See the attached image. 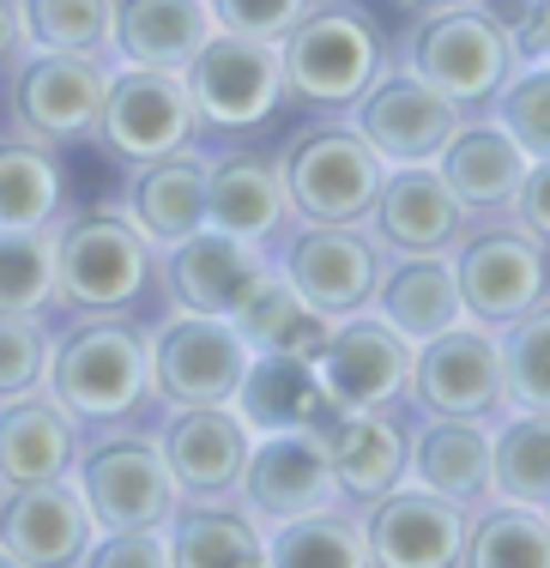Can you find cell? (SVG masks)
<instances>
[{"label": "cell", "instance_id": "1", "mask_svg": "<svg viewBox=\"0 0 550 568\" xmlns=\"http://www.w3.org/2000/svg\"><path fill=\"white\" fill-rule=\"evenodd\" d=\"M43 394L73 417L85 436L157 424L152 387V321L140 315H61L49 345Z\"/></svg>", "mask_w": 550, "mask_h": 568}, {"label": "cell", "instance_id": "2", "mask_svg": "<svg viewBox=\"0 0 550 568\" xmlns=\"http://www.w3.org/2000/svg\"><path fill=\"white\" fill-rule=\"evenodd\" d=\"M394 61V31L364 0H308V12L278 37L285 110L345 115Z\"/></svg>", "mask_w": 550, "mask_h": 568}, {"label": "cell", "instance_id": "3", "mask_svg": "<svg viewBox=\"0 0 550 568\" xmlns=\"http://www.w3.org/2000/svg\"><path fill=\"white\" fill-rule=\"evenodd\" d=\"M61 315H157V248L122 206H73L55 224V321Z\"/></svg>", "mask_w": 550, "mask_h": 568}, {"label": "cell", "instance_id": "4", "mask_svg": "<svg viewBox=\"0 0 550 568\" xmlns=\"http://www.w3.org/2000/svg\"><path fill=\"white\" fill-rule=\"evenodd\" d=\"M273 158L297 224H364L387 182V164L345 115H303Z\"/></svg>", "mask_w": 550, "mask_h": 568}, {"label": "cell", "instance_id": "5", "mask_svg": "<svg viewBox=\"0 0 550 568\" xmlns=\"http://www.w3.org/2000/svg\"><path fill=\"white\" fill-rule=\"evenodd\" d=\"M394 61H406L424 85H436L466 115H490L496 91L520 67V49H515V31H508L502 12L490 0H472V7L411 19V31L394 43Z\"/></svg>", "mask_w": 550, "mask_h": 568}, {"label": "cell", "instance_id": "6", "mask_svg": "<svg viewBox=\"0 0 550 568\" xmlns=\"http://www.w3.org/2000/svg\"><path fill=\"white\" fill-rule=\"evenodd\" d=\"M187 103H194L200 152L254 140L278 110H285V73H278V43H254V37L212 31L200 55L182 67Z\"/></svg>", "mask_w": 550, "mask_h": 568}, {"label": "cell", "instance_id": "7", "mask_svg": "<svg viewBox=\"0 0 550 568\" xmlns=\"http://www.w3.org/2000/svg\"><path fill=\"white\" fill-rule=\"evenodd\" d=\"M448 261H454L466 321H478L490 333L515 327L520 315H532L550 296V248L539 236H527L508 212L472 219L448 248Z\"/></svg>", "mask_w": 550, "mask_h": 568}, {"label": "cell", "instance_id": "8", "mask_svg": "<svg viewBox=\"0 0 550 568\" xmlns=\"http://www.w3.org/2000/svg\"><path fill=\"white\" fill-rule=\"evenodd\" d=\"M73 490L85 503L98 532H140V526H164L176 514L182 490L170 478L164 454H157L152 429H115V436H85L73 459Z\"/></svg>", "mask_w": 550, "mask_h": 568}, {"label": "cell", "instance_id": "9", "mask_svg": "<svg viewBox=\"0 0 550 568\" xmlns=\"http://www.w3.org/2000/svg\"><path fill=\"white\" fill-rule=\"evenodd\" d=\"M103 85H110L103 55L24 49L0 79V115H7V128L55 145V152H79V145H91V128H98Z\"/></svg>", "mask_w": 550, "mask_h": 568}, {"label": "cell", "instance_id": "10", "mask_svg": "<svg viewBox=\"0 0 550 568\" xmlns=\"http://www.w3.org/2000/svg\"><path fill=\"white\" fill-rule=\"evenodd\" d=\"M406 405L418 417H472V424H496V417L508 412L502 333L478 327V321H454L448 333L411 345Z\"/></svg>", "mask_w": 550, "mask_h": 568}, {"label": "cell", "instance_id": "11", "mask_svg": "<svg viewBox=\"0 0 550 568\" xmlns=\"http://www.w3.org/2000/svg\"><path fill=\"white\" fill-rule=\"evenodd\" d=\"M200 140L194 103H187L182 73H152V67H115L98 103V128H91V152L110 164H152V158L187 152Z\"/></svg>", "mask_w": 550, "mask_h": 568}, {"label": "cell", "instance_id": "12", "mask_svg": "<svg viewBox=\"0 0 550 568\" xmlns=\"http://www.w3.org/2000/svg\"><path fill=\"white\" fill-rule=\"evenodd\" d=\"M254 351L224 315H152V387L157 405H231Z\"/></svg>", "mask_w": 550, "mask_h": 568}, {"label": "cell", "instance_id": "13", "mask_svg": "<svg viewBox=\"0 0 550 568\" xmlns=\"http://www.w3.org/2000/svg\"><path fill=\"white\" fill-rule=\"evenodd\" d=\"M381 261L387 248L364 224H291V236L273 248V266L285 273V284L327 321L364 315Z\"/></svg>", "mask_w": 550, "mask_h": 568}, {"label": "cell", "instance_id": "14", "mask_svg": "<svg viewBox=\"0 0 550 568\" xmlns=\"http://www.w3.org/2000/svg\"><path fill=\"white\" fill-rule=\"evenodd\" d=\"M345 121L364 133L369 152L387 170H406V164H436L441 145L454 140V128L466 121V110L448 103L436 85H424L406 61H387L375 73V85L345 110Z\"/></svg>", "mask_w": 550, "mask_h": 568}, {"label": "cell", "instance_id": "15", "mask_svg": "<svg viewBox=\"0 0 550 568\" xmlns=\"http://www.w3.org/2000/svg\"><path fill=\"white\" fill-rule=\"evenodd\" d=\"M152 436L182 503H231L236 496L254 436L231 405H170V412H157Z\"/></svg>", "mask_w": 550, "mask_h": 568}, {"label": "cell", "instance_id": "16", "mask_svg": "<svg viewBox=\"0 0 550 568\" xmlns=\"http://www.w3.org/2000/svg\"><path fill=\"white\" fill-rule=\"evenodd\" d=\"M231 503L243 508L261 532H266V526L297 520V514L333 508V503H339V490H333V466H327V442H320V429H278V436H254L243 484H236Z\"/></svg>", "mask_w": 550, "mask_h": 568}, {"label": "cell", "instance_id": "17", "mask_svg": "<svg viewBox=\"0 0 550 568\" xmlns=\"http://www.w3.org/2000/svg\"><path fill=\"white\" fill-rule=\"evenodd\" d=\"M357 526H364L369 568H460L472 514L418 484H399L369 508H357Z\"/></svg>", "mask_w": 550, "mask_h": 568}, {"label": "cell", "instance_id": "18", "mask_svg": "<svg viewBox=\"0 0 550 568\" xmlns=\"http://www.w3.org/2000/svg\"><path fill=\"white\" fill-rule=\"evenodd\" d=\"M266 261H273L266 248L200 224L194 236L157 248V308H176V315H224L231 321V308L243 303V291L261 278Z\"/></svg>", "mask_w": 550, "mask_h": 568}, {"label": "cell", "instance_id": "19", "mask_svg": "<svg viewBox=\"0 0 550 568\" xmlns=\"http://www.w3.org/2000/svg\"><path fill=\"white\" fill-rule=\"evenodd\" d=\"M411 412L399 405H369V412H339L320 442H327V466H333V490H339L345 508H369L375 496L399 490L411 466Z\"/></svg>", "mask_w": 550, "mask_h": 568}, {"label": "cell", "instance_id": "20", "mask_svg": "<svg viewBox=\"0 0 550 568\" xmlns=\"http://www.w3.org/2000/svg\"><path fill=\"white\" fill-rule=\"evenodd\" d=\"M206 224L224 230V236H243L266 254L291 236L297 219H291L285 182H278V158L266 145L236 140L206 152Z\"/></svg>", "mask_w": 550, "mask_h": 568}, {"label": "cell", "instance_id": "21", "mask_svg": "<svg viewBox=\"0 0 550 568\" xmlns=\"http://www.w3.org/2000/svg\"><path fill=\"white\" fill-rule=\"evenodd\" d=\"M315 375L333 399V417L369 412V405H399L411 382V345L364 308V315L333 321L327 351L315 357Z\"/></svg>", "mask_w": 550, "mask_h": 568}, {"label": "cell", "instance_id": "22", "mask_svg": "<svg viewBox=\"0 0 550 568\" xmlns=\"http://www.w3.org/2000/svg\"><path fill=\"white\" fill-rule=\"evenodd\" d=\"M98 538L73 478L55 484H12L0 490V550H12L24 568H79Z\"/></svg>", "mask_w": 550, "mask_h": 568}, {"label": "cell", "instance_id": "23", "mask_svg": "<svg viewBox=\"0 0 550 568\" xmlns=\"http://www.w3.org/2000/svg\"><path fill=\"white\" fill-rule=\"evenodd\" d=\"M466 224H472V212L454 200V187L441 182L436 164L387 170L381 194H375V206L364 219V230L387 254H448Z\"/></svg>", "mask_w": 550, "mask_h": 568}, {"label": "cell", "instance_id": "24", "mask_svg": "<svg viewBox=\"0 0 550 568\" xmlns=\"http://www.w3.org/2000/svg\"><path fill=\"white\" fill-rule=\"evenodd\" d=\"M115 206H122V219L152 248H170V242L194 236L206 224V152L187 145V152L152 158V164H128Z\"/></svg>", "mask_w": 550, "mask_h": 568}, {"label": "cell", "instance_id": "25", "mask_svg": "<svg viewBox=\"0 0 550 568\" xmlns=\"http://www.w3.org/2000/svg\"><path fill=\"white\" fill-rule=\"evenodd\" d=\"M406 484L441 496L454 508H485L496 496V471H490V424L472 417H418L411 424V466Z\"/></svg>", "mask_w": 550, "mask_h": 568}, {"label": "cell", "instance_id": "26", "mask_svg": "<svg viewBox=\"0 0 550 568\" xmlns=\"http://www.w3.org/2000/svg\"><path fill=\"white\" fill-rule=\"evenodd\" d=\"M369 315L387 321L406 345H424L436 333H448L454 321H466L460 284H454L448 254H387L381 278H375Z\"/></svg>", "mask_w": 550, "mask_h": 568}, {"label": "cell", "instance_id": "27", "mask_svg": "<svg viewBox=\"0 0 550 568\" xmlns=\"http://www.w3.org/2000/svg\"><path fill=\"white\" fill-rule=\"evenodd\" d=\"M231 412L248 424V436H278V429H327L333 399L320 387L315 363L285 357V351H254Z\"/></svg>", "mask_w": 550, "mask_h": 568}, {"label": "cell", "instance_id": "28", "mask_svg": "<svg viewBox=\"0 0 550 568\" xmlns=\"http://www.w3.org/2000/svg\"><path fill=\"white\" fill-rule=\"evenodd\" d=\"M212 31L218 24H212L206 0H115L110 61L152 67V73H182Z\"/></svg>", "mask_w": 550, "mask_h": 568}, {"label": "cell", "instance_id": "29", "mask_svg": "<svg viewBox=\"0 0 550 568\" xmlns=\"http://www.w3.org/2000/svg\"><path fill=\"white\" fill-rule=\"evenodd\" d=\"M527 164H532V158L520 152V145L508 140L490 115H466L460 128H454V140L441 145V158H436L441 182L454 187V200H460L472 219L508 212V200H515Z\"/></svg>", "mask_w": 550, "mask_h": 568}, {"label": "cell", "instance_id": "30", "mask_svg": "<svg viewBox=\"0 0 550 568\" xmlns=\"http://www.w3.org/2000/svg\"><path fill=\"white\" fill-rule=\"evenodd\" d=\"M79 448H85V429L49 394H24L0 405V490L67 478Z\"/></svg>", "mask_w": 550, "mask_h": 568}, {"label": "cell", "instance_id": "31", "mask_svg": "<svg viewBox=\"0 0 550 568\" xmlns=\"http://www.w3.org/2000/svg\"><path fill=\"white\" fill-rule=\"evenodd\" d=\"M67 158L19 128H0V230H55L67 200Z\"/></svg>", "mask_w": 550, "mask_h": 568}, {"label": "cell", "instance_id": "32", "mask_svg": "<svg viewBox=\"0 0 550 568\" xmlns=\"http://www.w3.org/2000/svg\"><path fill=\"white\" fill-rule=\"evenodd\" d=\"M231 327L243 333L248 351H285V357H303L315 363L320 351H327V333L333 321L315 315V308L303 303L297 291L285 284V273H278L273 261L261 266V278L243 291V303L231 308Z\"/></svg>", "mask_w": 550, "mask_h": 568}, {"label": "cell", "instance_id": "33", "mask_svg": "<svg viewBox=\"0 0 550 568\" xmlns=\"http://www.w3.org/2000/svg\"><path fill=\"white\" fill-rule=\"evenodd\" d=\"M170 568H248L261 562L266 532L236 503H176L164 520Z\"/></svg>", "mask_w": 550, "mask_h": 568}, {"label": "cell", "instance_id": "34", "mask_svg": "<svg viewBox=\"0 0 550 568\" xmlns=\"http://www.w3.org/2000/svg\"><path fill=\"white\" fill-rule=\"evenodd\" d=\"M490 471H496V496L502 503H550V412H527L508 405L490 424Z\"/></svg>", "mask_w": 550, "mask_h": 568}, {"label": "cell", "instance_id": "35", "mask_svg": "<svg viewBox=\"0 0 550 568\" xmlns=\"http://www.w3.org/2000/svg\"><path fill=\"white\" fill-rule=\"evenodd\" d=\"M266 568H369L357 508H315L285 526H266Z\"/></svg>", "mask_w": 550, "mask_h": 568}, {"label": "cell", "instance_id": "36", "mask_svg": "<svg viewBox=\"0 0 550 568\" xmlns=\"http://www.w3.org/2000/svg\"><path fill=\"white\" fill-rule=\"evenodd\" d=\"M460 568H550V514L490 496L472 508Z\"/></svg>", "mask_w": 550, "mask_h": 568}, {"label": "cell", "instance_id": "37", "mask_svg": "<svg viewBox=\"0 0 550 568\" xmlns=\"http://www.w3.org/2000/svg\"><path fill=\"white\" fill-rule=\"evenodd\" d=\"M0 315L55 321V230H0Z\"/></svg>", "mask_w": 550, "mask_h": 568}, {"label": "cell", "instance_id": "38", "mask_svg": "<svg viewBox=\"0 0 550 568\" xmlns=\"http://www.w3.org/2000/svg\"><path fill=\"white\" fill-rule=\"evenodd\" d=\"M24 37L31 49H55V55H103L110 61V24L115 0H19Z\"/></svg>", "mask_w": 550, "mask_h": 568}, {"label": "cell", "instance_id": "39", "mask_svg": "<svg viewBox=\"0 0 550 568\" xmlns=\"http://www.w3.org/2000/svg\"><path fill=\"white\" fill-rule=\"evenodd\" d=\"M490 121L527 158H550V61H520L508 85L496 91Z\"/></svg>", "mask_w": 550, "mask_h": 568}, {"label": "cell", "instance_id": "40", "mask_svg": "<svg viewBox=\"0 0 550 568\" xmlns=\"http://www.w3.org/2000/svg\"><path fill=\"white\" fill-rule=\"evenodd\" d=\"M502 375H508V405L550 412V296L515 327H502Z\"/></svg>", "mask_w": 550, "mask_h": 568}, {"label": "cell", "instance_id": "41", "mask_svg": "<svg viewBox=\"0 0 550 568\" xmlns=\"http://www.w3.org/2000/svg\"><path fill=\"white\" fill-rule=\"evenodd\" d=\"M49 345H55V321H43V315H0V405L24 399V394H43Z\"/></svg>", "mask_w": 550, "mask_h": 568}, {"label": "cell", "instance_id": "42", "mask_svg": "<svg viewBox=\"0 0 550 568\" xmlns=\"http://www.w3.org/2000/svg\"><path fill=\"white\" fill-rule=\"evenodd\" d=\"M212 24L231 37H254V43H278L291 24L308 12V0H206Z\"/></svg>", "mask_w": 550, "mask_h": 568}, {"label": "cell", "instance_id": "43", "mask_svg": "<svg viewBox=\"0 0 550 568\" xmlns=\"http://www.w3.org/2000/svg\"><path fill=\"white\" fill-rule=\"evenodd\" d=\"M79 568H170L164 526H140V532H98Z\"/></svg>", "mask_w": 550, "mask_h": 568}, {"label": "cell", "instance_id": "44", "mask_svg": "<svg viewBox=\"0 0 550 568\" xmlns=\"http://www.w3.org/2000/svg\"><path fill=\"white\" fill-rule=\"evenodd\" d=\"M508 219L550 248V158H532V164H527V175H520V187H515V200H508Z\"/></svg>", "mask_w": 550, "mask_h": 568}, {"label": "cell", "instance_id": "45", "mask_svg": "<svg viewBox=\"0 0 550 568\" xmlns=\"http://www.w3.org/2000/svg\"><path fill=\"white\" fill-rule=\"evenodd\" d=\"M31 49V37H24V12L19 0H0V79H7V67Z\"/></svg>", "mask_w": 550, "mask_h": 568}, {"label": "cell", "instance_id": "46", "mask_svg": "<svg viewBox=\"0 0 550 568\" xmlns=\"http://www.w3.org/2000/svg\"><path fill=\"white\" fill-rule=\"evenodd\" d=\"M406 19H424V12H448V7H472V0H394Z\"/></svg>", "mask_w": 550, "mask_h": 568}, {"label": "cell", "instance_id": "47", "mask_svg": "<svg viewBox=\"0 0 550 568\" xmlns=\"http://www.w3.org/2000/svg\"><path fill=\"white\" fill-rule=\"evenodd\" d=\"M490 7H496V12H502V19H508V12H515V7H520V0H490Z\"/></svg>", "mask_w": 550, "mask_h": 568}, {"label": "cell", "instance_id": "48", "mask_svg": "<svg viewBox=\"0 0 550 568\" xmlns=\"http://www.w3.org/2000/svg\"><path fill=\"white\" fill-rule=\"evenodd\" d=\"M0 568H24L19 557H12V550H0Z\"/></svg>", "mask_w": 550, "mask_h": 568}, {"label": "cell", "instance_id": "49", "mask_svg": "<svg viewBox=\"0 0 550 568\" xmlns=\"http://www.w3.org/2000/svg\"><path fill=\"white\" fill-rule=\"evenodd\" d=\"M248 568H266V557H261V562H248Z\"/></svg>", "mask_w": 550, "mask_h": 568}, {"label": "cell", "instance_id": "50", "mask_svg": "<svg viewBox=\"0 0 550 568\" xmlns=\"http://www.w3.org/2000/svg\"><path fill=\"white\" fill-rule=\"evenodd\" d=\"M544 514H550V503H544Z\"/></svg>", "mask_w": 550, "mask_h": 568}]
</instances>
